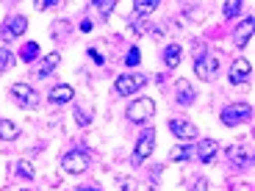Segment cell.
I'll use <instances>...</instances> for the list:
<instances>
[{"label": "cell", "mask_w": 255, "mask_h": 191, "mask_svg": "<svg viewBox=\"0 0 255 191\" xmlns=\"http://www.w3.org/2000/svg\"><path fill=\"white\" fill-rule=\"evenodd\" d=\"M228 158L233 166H239V169H244V166L250 164V153L244 150V147H230L228 150Z\"/></svg>", "instance_id": "9a60e30c"}, {"label": "cell", "mask_w": 255, "mask_h": 191, "mask_svg": "<svg viewBox=\"0 0 255 191\" xmlns=\"http://www.w3.org/2000/svg\"><path fill=\"white\" fill-rule=\"evenodd\" d=\"M58 61H61V56H58V53L45 56V61H42V67H39V78H47V75H50V72L58 67Z\"/></svg>", "instance_id": "ac0fdd59"}, {"label": "cell", "mask_w": 255, "mask_h": 191, "mask_svg": "<svg viewBox=\"0 0 255 191\" xmlns=\"http://www.w3.org/2000/svg\"><path fill=\"white\" fill-rule=\"evenodd\" d=\"M89 58L97 64V67H103V64H106V58H103V53L97 50V47H89Z\"/></svg>", "instance_id": "83f0119b"}, {"label": "cell", "mask_w": 255, "mask_h": 191, "mask_svg": "<svg viewBox=\"0 0 255 191\" xmlns=\"http://www.w3.org/2000/svg\"><path fill=\"white\" fill-rule=\"evenodd\" d=\"M114 6H117L114 0H97V3H95V8H97V11H103V14L114 11Z\"/></svg>", "instance_id": "4316f807"}, {"label": "cell", "mask_w": 255, "mask_h": 191, "mask_svg": "<svg viewBox=\"0 0 255 191\" xmlns=\"http://www.w3.org/2000/svg\"><path fill=\"white\" fill-rule=\"evenodd\" d=\"M242 3H239V0H230L228 6H225V17L228 19H233V17H239V14H242Z\"/></svg>", "instance_id": "cb8c5ba5"}, {"label": "cell", "mask_w": 255, "mask_h": 191, "mask_svg": "<svg viewBox=\"0 0 255 191\" xmlns=\"http://www.w3.org/2000/svg\"><path fill=\"white\" fill-rule=\"evenodd\" d=\"M153 150H155V133L153 130H141V136H139V141H136V150H133V166H139L144 158H150L153 155Z\"/></svg>", "instance_id": "5b68a950"}, {"label": "cell", "mask_w": 255, "mask_h": 191, "mask_svg": "<svg viewBox=\"0 0 255 191\" xmlns=\"http://www.w3.org/2000/svg\"><path fill=\"white\" fill-rule=\"evenodd\" d=\"M250 75H253V61H250V58H236V61L230 64V72H228L230 83L242 86V83L247 81Z\"/></svg>", "instance_id": "ba28073f"}, {"label": "cell", "mask_w": 255, "mask_h": 191, "mask_svg": "<svg viewBox=\"0 0 255 191\" xmlns=\"http://www.w3.org/2000/svg\"><path fill=\"white\" fill-rule=\"evenodd\" d=\"M72 97H75V92H72V86H67V83H58V86H53V89L47 92V102H53V105H64V102H70Z\"/></svg>", "instance_id": "30bf717a"}, {"label": "cell", "mask_w": 255, "mask_h": 191, "mask_svg": "<svg viewBox=\"0 0 255 191\" xmlns=\"http://www.w3.org/2000/svg\"><path fill=\"white\" fill-rule=\"evenodd\" d=\"M89 150H83V147H75V150H67L61 158V169L70 175H81L89 169Z\"/></svg>", "instance_id": "6da1fadb"}, {"label": "cell", "mask_w": 255, "mask_h": 191, "mask_svg": "<svg viewBox=\"0 0 255 191\" xmlns=\"http://www.w3.org/2000/svg\"><path fill=\"white\" fill-rule=\"evenodd\" d=\"M250 114H253V108L247 102H230L222 108V125H242L244 119H250Z\"/></svg>", "instance_id": "277c9868"}, {"label": "cell", "mask_w": 255, "mask_h": 191, "mask_svg": "<svg viewBox=\"0 0 255 191\" xmlns=\"http://www.w3.org/2000/svg\"><path fill=\"white\" fill-rule=\"evenodd\" d=\"M180 56H183L180 45H166V50H164V64H166V67H178V64H180Z\"/></svg>", "instance_id": "e0dca14e"}, {"label": "cell", "mask_w": 255, "mask_h": 191, "mask_svg": "<svg viewBox=\"0 0 255 191\" xmlns=\"http://www.w3.org/2000/svg\"><path fill=\"white\" fill-rule=\"evenodd\" d=\"M19 136V125L11 119H0V139L3 141H14Z\"/></svg>", "instance_id": "2e32d148"}, {"label": "cell", "mask_w": 255, "mask_h": 191, "mask_svg": "<svg viewBox=\"0 0 255 191\" xmlns=\"http://www.w3.org/2000/svg\"><path fill=\"white\" fill-rule=\"evenodd\" d=\"M53 6H58L56 0H36V8H53Z\"/></svg>", "instance_id": "f546056e"}, {"label": "cell", "mask_w": 255, "mask_h": 191, "mask_svg": "<svg viewBox=\"0 0 255 191\" xmlns=\"http://www.w3.org/2000/svg\"><path fill=\"white\" fill-rule=\"evenodd\" d=\"M120 191H133V183H128V180H120Z\"/></svg>", "instance_id": "4dcf8cb0"}, {"label": "cell", "mask_w": 255, "mask_h": 191, "mask_svg": "<svg viewBox=\"0 0 255 191\" xmlns=\"http://www.w3.org/2000/svg\"><path fill=\"white\" fill-rule=\"evenodd\" d=\"M205 189H208V183H205V178L194 180V186H191V191H205Z\"/></svg>", "instance_id": "f1b7e54d"}, {"label": "cell", "mask_w": 255, "mask_h": 191, "mask_svg": "<svg viewBox=\"0 0 255 191\" xmlns=\"http://www.w3.org/2000/svg\"><path fill=\"white\" fill-rule=\"evenodd\" d=\"M11 61L14 58H11V53H8V47L0 45V72H6L8 67H11Z\"/></svg>", "instance_id": "603a6c76"}, {"label": "cell", "mask_w": 255, "mask_h": 191, "mask_svg": "<svg viewBox=\"0 0 255 191\" xmlns=\"http://www.w3.org/2000/svg\"><path fill=\"white\" fill-rule=\"evenodd\" d=\"M144 86H147V78L139 75V72H122V75L114 81L117 95H122V97H130L133 92L144 89Z\"/></svg>", "instance_id": "7a4b0ae2"}, {"label": "cell", "mask_w": 255, "mask_h": 191, "mask_svg": "<svg viewBox=\"0 0 255 191\" xmlns=\"http://www.w3.org/2000/svg\"><path fill=\"white\" fill-rule=\"evenodd\" d=\"M19 56H22V61H25V64L36 61V58H39V45H36V42H25V45H22V53H19Z\"/></svg>", "instance_id": "44dd1931"}, {"label": "cell", "mask_w": 255, "mask_h": 191, "mask_svg": "<svg viewBox=\"0 0 255 191\" xmlns=\"http://www.w3.org/2000/svg\"><path fill=\"white\" fill-rule=\"evenodd\" d=\"M81 31H83V33L92 31V22H89V19H83V22H81Z\"/></svg>", "instance_id": "1f68e13d"}, {"label": "cell", "mask_w": 255, "mask_h": 191, "mask_svg": "<svg viewBox=\"0 0 255 191\" xmlns=\"http://www.w3.org/2000/svg\"><path fill=\"white\" fill-rule=\"evenodd\" d=\"M25 28H28V19L22 17V14H11V17L3 19V36H6V39L22 36V33H25Z\"/></svg>", "instance_id": "9c48e42d"}, {"label": "cell", "mask_w": 255, "mask_h": 191, "mask_svg": "<svg viewBox=\"0 0 255 191\" xmlns=\"http://www.w3.org/2000/svg\"><path fill=\"white\" fill-rule=\"evenodd\" d=\"M175 100H178L180 105H191V102L197 100V92H194V86H191L189 81H178V89H175Z\"/></svg>", "instance_id": "7c38bea8"}, {"label": "cell", "mask_w": 255, "mask_h": 191, "mask_svg": "<svg viewBox=\"0 0 255 191\" xmlns=\"http://www.w3.org/2000/svg\"><path fill=\"white\" fill-rule=\"evenodd\" d=\"M75 191H100V189H89V186H81V189H75Z\"/></svg>", "instance_id": "d6a6232c"}, {"label": "cell", "mask_w": 255, "mask_h": 191, "mask_svg": "<svg viewBox=\"0 0 255 191\" xmlns=\"http://www.w3.org/2000/svg\"><path fill=\"white\" fill-rule=\"evenodd\" d=\"M17 175H22V178L33 180V169H31V164H25V161H19V164H17Z\"/></svg>", "instance_id": "484cf974"}, {"label": "cell", "mask_w": 255, "mask_h": 191, "mask_svg": "<svg viewBox=\"0 0 255 191\" xmlns=\"http://www.w3.org/2000/svg\"><path fill=\"white\" fill-rule=\"evenodd\" d=\"M11 97L17 100L19 108H33V105L39 102V95L28 86V83H14V86H11Z\"/></svg>", "instance_id": "52a82bcc"}, {"label": "cell", "mask_w": 255, "mask_h": 191, "mask_svg": "<svg viewBox=\"0 0 255 191\" xmlns=\"http://www.w3.org/2000/svg\"><path fill=\"white\" fill-rule=\"evenodd\" d=\"M139 61H141V53H139V47H130V50H128V56H125V64H128V67H136Z\"/></svg>", "instance_id": "d4e9b609"}, {"label": "cell", "mask_w": 255, "mask_h": 191, "mask_svg": "<svg viewBox=\"0 0 255 191\" xmlns=\"http://www.w3.org/2000/svg\"><path fill=\"white\" fill-rule=\"evenodd\" d=\"M219 70V58L217 56H205V53H197L194 58V72L200 75V81H211Z\"/></svg>", "instance_id": "8992f818"}, {"label": "cell", "mask_w": 255, "mask_h": 191, "mask_svg": "<svg viewBox=\"0 0 255 191\" xmlns=\"http://www.w3.org/2000/svg\"><path fill=\"white\" fill-rule=\"evenodd\" d=\"M153 114H155V102L150 100V97H139V100H133L125 108V116L130 122H147Z\"/></svg>", "instance_id": "3957f363"}, {"label": "cell", "mask_w": 255, "mask_h": 191, "mask_svg": "<svg viewBox=\"0 0 255 191\" xmlns=\"http://www.w3.org/2000/svg\"><path fill=\"white\" fill-rule=\"evenodd\" d=\"M217 153H219V144H217L214 139H203L197 147H194V155H197V158L203 161V164H211Z\"/></svg>", "instance_id": "8fae6325"}, {"label": "cell", "mask_w": 255, "mask_h": 191, "mask_svg": "<svg viewBox=\"0 0 255 191\" xmlns=\"http://www.w3.org/2000/svg\"><path fill=\"white\" fill-rule=\"evenodd\" d=\"M169 158H172V161H189V158H194V147H191V144H178L172 153H169Z\"/></svg>", "instance_id": "d6986e66"}, {"label": "cell", "mask_w": 255, "mask_h": 191, "mask_svg": "<svg viewBox=\"0 0 255 191\" xmlns=\"http://www.w3.org/2000/svg\"><path fill=\"white\" fill-rule=\"evenodd\" d=\"M169 130H172L178 139H194V136H197V127L186 119H172L169 122Z\"/></svg>", "instance_id": "4fadbf2b"}, {"label": "cell", "mask_w": 255, "mask_h": 191, "mask_svg": "<svg viewBox=\"0 0 255 191\" xmlns=\"http://www.w3.org/2000/svg\"><path fill=\"white\" fill-rule=\"evenodd\" d=\"M72 114H75V122H78V125H83V127L92 122V111H83L81 105H75V108H72Z\"/></svg>", "instance_id": "7402d4cb"}, {"label": "cell", "mask_w": 255, "mask_h": 191, "mask_svg": "<svg viewBox=\"0 0 255 191\" xmlns=\"http://www.w3.org/2000/svg\"><path fill=\"white\" fill-rule=\"evenodd\" d=\"M250 36H253V17H247L242 25L236 28V36H233V42H236L239 47H244V45L250 42Z\"/></svg>", "instance_id": "5bb4252c"}, {"label": "cell", "mask_w": 255, "mask_h": 191, "mask_svg": "<svg viewBox=\"0 0 255 191\" xmlns=\"http://www.w3.org/2000/svg\"><path fill=\"white\" fill-rule=\"evenodd\" d=\"M155 8H158V3H155V0H136V3H133V11L139 14V17H147V14H153Z\"/></svg>", "instance_id": "ffe728a7"}]
</instances>
